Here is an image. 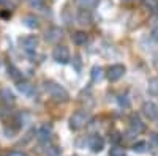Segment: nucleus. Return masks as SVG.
Instances as JSON below:
<instances>
[{"instance_id":"5","label":"nucleus","mask_w":158,"mask_h":156,"mask_svg":"<svg viewBox=\"0 0 158 156\" xmlns=\"http://www.w3.org/2000/svg\"><path fill=\"white\" fill-rule=\"evenodd\" d=\"M125 66L123 65H120V63H117V65H112V66H109V70H108V79L111 81V82H115V81H118V79H122L123 77V74H125Z\"/></svg>"},{"instance_id":"19","label":"nucleus","mask_w":158,"mask_h":156,"mask_svg":"<svg viewBox=\"0 0 158 156\" xmlns=\"http://www.w3.org/2000/svg\"><path fill=\"white\" fill-rule=\"evenodd\" d=\"M142 5L152 13H155V14L158 13V0H142Z\"/></svg>"},{"instance_id":"6","label":"nucleus","mask_w":158,"mask_h":156,"mask_svg":"<svg viewBox=\"0 0 158 156\" xmlns=\"http://www.w3.org/2000/svg\"><path fill=\"white\" fill-rule=\"evenodd\" d=\"M142 114L147 117L149 120H155L156 117H158V106L155 102H152V101H147V102H144L142 104Z\"/></svg>"},{"instance_id":"4","label":"nucleus","mask_w":158,"mask_h":156,"mask_svg":"<svg viewBox=\"0 0 158 156\" xmlns=\"http://www.w3.org/2000/svg\"><path fill=\"white\" fill-rule=\"evenodd\" d=\"M19 44H21V47H22L25 52L32 54V52H35L36 47H38V38H36L35 35H27V36L21 38Z\"/></svg>"},{"instance_id":"20","label":"nucleus","mask_w":158,"mask_h":156,"mask_svg":"<svg viewBox=\"0 0 158 156\" xmlns=\"http://www.w3.org/2000/svg\"><path fill=\"white\" fill-rule=\"evenodd\" d=\"M77 22L79 24H90V14H89V11L82 10L81 13L77 14Z\"/></svg>"},{"instance_id":"21","label":"nucleus","mask_w":158,"mask_h":156,"mask_svg":"<svg viewBox=\"0 0 158 156\" xmlns=\"http://www.w3.org/2000/svg\"><path fill=\"white\" fill-rule=\"evenodd\" d=\"M109 156H125V150L120 147H112L109 150Z\"/></svg>"},{"instance_id":"15","label":"nucleus","mask_w":158,"mask_h":156,"mask_svg":"<svg viewBox=\"0 0 158 156\" xmlns=\"http://www.w3.org/2000/svg\"><path fill=\"white\" fill-rule=\"evenodd\" d=\"M18 90H19L21 93L27 95V96H30V95H32V90H33V87H32L29 82H25V81H19V82H18Z\"/></svg>"},{"instance_id":"7","label":"nucleus","mask_w":158,"mask_h":156,"mask_svg":"<svg viewBox=\"0 0 158 156\" xmlns=\"http://www.w3.org/2000/svg\"><path fill=\"white\" fill-rule=\"evenodd\" d=\"M60 38H62V29L56 27V25H54V27H49L46 30V33H44V40L48 43H57Z\"/></svg>"},{"instance_id":"25","label":"nucleus","mask_w":158,"mask_h":156,"mask_svg":"<svg viewBox=\"0 0 158 156\" xmlns=\"http://www.w3.org/2000/svg\"><path fill=\"white\" fill-rule=\"evenodd\" d=\"M46 153H48L49 156H59V153H60V150H59L57 147H49V148L46 150Z\"/></svg>"},{"instance_id":"11","label":"nucleus","mask_w":158,"mask_h":156,"mask_svg":"<svg viewBox=\"0 0 158 156\" xmlns=\"http://www.w3.org/2000/svg\"><path fill=\"white\" fill-rule=\"evenodd\" d=\"M89 147L94 153H100L103 148H104V140L100 137V136H90L89 139Z\"/></svg>"},{"instance_id":"8","label":"nucleus","mask_w":158,"mask_h":156,"mask_svg":"<svg viewBox=\"0 0 158 156\" xmlns=\"http://www.w3.org/2000/svg\"><path fill=\"white\" fill-rule=\"evenodd\" d=\"M51 136H52V126L51 125H43L36 131V139L40 142H43V144H46V142L51 140Z\"/></svg>"},{"instance_id":"1","label":"nucleus","mask_w":158,"mask_h":156,"mask_svg":"<svg viewBox=\"0 0 158 156\" xmlns=\"http://www.w3.org/2000/svg\"><path fill=\"white\" fill-rule=\"evenodd\" d=\"M44 90L49 93V96L54 98L56 101L65 102V101H68V98H70V95H68L67 90H65L62 85L52 82V81H46V82H44Z\"/></svg>"},{"instance_id":"18","label":"nucleus","mask_w":158,"mask_h":156,"mask_svg":"<svg viewBox=\"0 0 158 156\" xmlns=\"http://www.w3.org/2000/svg\"><path fill=\"white\" fill-rule=\"evenodd\" d=\"M77 3L82 10L89 11V10H94L98 5V0H77Z\"/></svg>"},{"instance_id":"12","label":"nucleus","mask_w":158,"mask_h":156,"mask_svg":"<svg viewBox=\"0 0 158 156\" xmlns=\"http://www.w3.org/2000/svg\"><path fill=\"white\" fill-rule=\"evenodd\" d=\"M22 24H24L27 29L35 30V29L40 27V19H38L35 14H25V16L22 18Z\"/></svg>"},{"instance_id":"22","label":"nucleus","mask_w":158,"mask_h":156,"mask_svg":"<svg viewBox=\"0 0 158 156\" xmlns=\"http://www.w3.org/2000/svg\"><path fill=\"white\" fill-rule=\"evenodd\" d=\"M117 101H118V106L120 107H130V99L127 95H120Z\"/></svg>"},{"instance_id":"14","label":"nucleus","mask_w":158,"mask_h":156,"mask_svg":"<svg viewBox=\"0 0 158 156\" xmlns=\"http://www.w3.org/2000/svg\"><path fill=\"white\" fill-rule=\"evenodd\" d=\"M90 77H92V81H94V82H100L104 77L103 68L101 66H94V68H92V73H90Z\"/></svg>"},{"instance_id":"9","label":"nucleus","mask_w":158,"mask_h":156,"mask_svg":"<svg viewBox=\"0 0 158 156\" xmlns=\"http://www.w3.org/2000/svg\"><path fill=\"white\" fill-rule=\"evenodd\" d=\"M0 99H2V102L6 104V106H13V104L16 102V96H15V93H13L8 87L0 88Z\"/></svg>"},{"instance_id":"16","label":"nucleus","mask_w":158,"mask_h":156,"mask_svg":"<svg viewBox=\"0 0 158 156\" xmlns=\"http://www.w3.org/2000/svg\"><path fill=\"white\" fill-rule=\"evenodd\" d=\"M147 92L150 95H153V96H158V77H152V79H149Z\"/></svg>"},{"instance_id":"29","label":"nucleus","mask_w":158,"mask_h":156,"mask_svg":"<svg viewBox=\"0 0 158 156\" xmlns=\"http://www.w3.org/2000/svg\"><path fill=\"white\" fill-rule=\"evenodd\" d=\"M6 3V0H0V5H5Z\"/></svg>"},{"instance_id":"10","label":"nucleus","mask_w":158,"mask_h":156,"mask_svg":"<svg viewBox=\"0 0 158 156\" xmlns=\"http://www.w3.org/2000/svg\"><path fill=\"white\" fill-rule=\"evenodd\" d=\"M144 128H146V125L141 122L139 117H136V115L131 117V120H130V133H133V134L138 136L139 133L144 131Z\"/></svg>"},{"instance_id":"2","label":"nucleus","mask_w":158,"mask_h":156,"mask_svg":"<svg viewBox=\"0 0 158 156\" xmlns=\"http://www.w3.org/2000/svg\"><path fill=\"white\" fill-rule=\"evenodd\" d=\"M89 120H90L89 112H85V110H77V112H74V114L70 117V128L74 129V131H77V129L84 128V126L89 123Z\"/></svg>"},{"instance_id":"28","label":"nucleus","mask_w":158,"mask_h":156,"mask_svg":"<svg viewBox=\"0 0 158 156\" xmlns=\"http://www.w3.org/2000/svg\"><path fill=\"white\" fill-rule=\"evenodd\" d=\"M8 156H27L25 153H22V151H11Z\"/></svg>"},{"instance_id":"23","label":"nucleus","mask_w":158,"mask_h":156,"mask_svg":"<svg viewBox=\"0 0 158 156\" xmlns=\"http://www.w3.org/2000/svg\"><path fill=\"white\" fill-rule=\"evenodd\" d=\"M146 147H147L146 142H138V144L133 145V151H136V153H144V151H146Z\"/></svg>"},{"instance_id":"13","label":"nucleus","mask_w":158,"mask_h":156,"mask_svg":"<svg viewBox=\"0 0 158 156\" xmlns=\"http://www.w3.org/2000/svg\"><path fill=\"white\" fill-rule=\"evenodd\" d=\"M71 40H73V43H74V44L81 46V44H85V43H87L89 36H87V33H85V32H82V30H77V32H74V33H73Z\"/></svg>"},{"instance_id":"24","label":"nucleus","mask_w":158,"mask_h":156,"mask_svg":"<svg viewBox=\"0 0 158 156\" xmlns=\"http://www.w3.org/2000/svg\"><path fill=\"white\" fill-rule=\"evenodd\" d=\"M29 5H30L32 8H35V10L43 8V6H44V0H29Z\"/></svg>"},{"instance_id":"26","label":"nucleus","mask_w":158,"mask_h":156,"mask_svg":"<svg viewBox=\"0 0 158 156\" xmlns=\"http://www.w3.org/2000/svg\"><path fill=\"white\" fill-rule=\"evenodd\" d=\"M150 142H152V144H153V147H156L158 148V134H150Z\"/></svg>"},{"instance_id":"3","label":"nucleus","mask_w":158,"mask_h":156,"mask_svg":"<svg viewBox=\"0 0 158 156\" xmlns=\"http://www.w3.org/2000/svg\"><path fill=\"white\" fill-rule=\"evenodd\" d=\"M52 58L60 65H67L70 62V50L67 46H57L52 50Z\"/></svg>"},{"instance_id":"27","label":"nucleus","mask_w":158,"mask_h":156,"mask_svg":"<svg viewBox=\"0 0 158 156\" xmlns=\"http://www.w3.org/2000/svg\"><path fill=\"white\" fill-rule=\"evenodd\" d=\"M152 38H153V40L155 41H158V25H156V27H153V30H152Z\"/></svg>"},{"instance_id":"17","label":"nucleus","mask_w":158,"mask_h":156,"mask_svg":"<svg viewBox=\"0 0 158 156\" xmlns=\"http://www.w3.org/2000/svg\"><path fill=\"white\" fill-rule=\"evenodd\" d=\"M8 76L11 77L13 81L19 82V81H21V77H22V73L15 66V65H8Z\"/></svg>"}]
</instances>
